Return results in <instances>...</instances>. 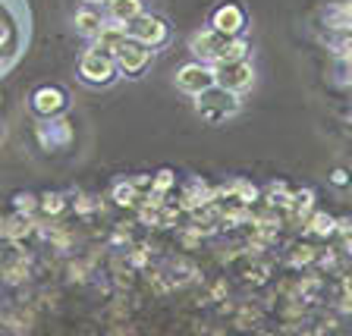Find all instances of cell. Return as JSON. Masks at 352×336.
<instances>
[{
    "label": "cell",
    "mask_w": 352,
    "mask_h": 336,
    "mask_svg": "<svg viewBox=\"0 0 352 336\" xmlns=\"http://www.w3.org/2000/svg\"><path fill=\"white\" fill-rule=\"evenodd\" d=\"M195 110H198V117L205 120V123H220V120H227L230 113H236V110H239V101H236L233 91L214 85V88H208V91H201V95H198Z\"/></svg>",
    "instance_id": "cell-1"
},
{
    "label": "cell",
    "mask_w": 352,
    "mask_h": 336,
    "mask_svg": "<svg viewBox=\"0 0 352 336\" xmlns=\"http://www.w3.org/2000/svg\"><path fill=\"white\" fill-rule=\"evenodd\" d=\"M211 69H214V85L227 88L233 95L245 91L252 85V79H255V69H252L249 60H227V63H214Z\"/></svg>",
    "instance_id": "cell-2"
},
{
    "label": "cell",
    "mask_w": 352,
    "mask_h": 336,
    "mask_svg": "<svg viewBox=\"0 0 352 336\" xmlns=\"http://www.w3.org/2000/svg\"><path fill=\"white\" fill-rule=\"evenodd\" d=\"M126 35L132 38V41L145 44V47H161L164 41H167V22L161 19V16H135V19L126 25Z\"/></svg>",
    "instance_id": "cell-3"
},
{
    "label": "cell",
    "mask_w": 352,
    "mask_h": 336,
    "mask_svg": "<svg viewBox=\"0 0 352 336\" xmlns=\"http://www.w3.org/2000/svg\"><path fill=\"white\" fill-rule=\"evenodd\" d=\"M79 76L85 82H91V85H107V82L117 76V63H113V57H107V54L91 47V51L82 54V60H79Z\"/></svg>",
    "instance_id": "cell-4"
},
{
    "label": "cell",
    "mask_w": 352,
    "mask_h": 336,
    "mask_svg": "<svg viewBox=\"0 0 352 336\" xmlns=\"http://www.w3.org/2000/svg\"><path fill=\"white\" fill-rule=\"evenodd\" d=\"M176 88L186 91V95H201L208 88H214V69L208 63H186L179 66V73H176Z\"/></svg>",
    "instance_id": "cell-5"
},
{
    "label": "cell",
    "mask_w": 352,
    "mask_h": 336,
    "mask_svg": "<svg viewBox=\"0 0 352 336\" xmlns=\"http://www.w3.org/2000/svg\"><path fill=\"white\" fill-rule=\"evenodd\" d=\"M113 63H117V69H120L123 76H139L142 69L151 63V47H145V44H139V41H132V38H126V44L117 51Z\"/></svg>",
    "instance_id": "cell-6"
},
{
    "label": "cell",
    "mask_w": 352,
    "mask_h": 336,
    "mask_svg": "<svg viewBox=\"0 0 352 336\" xmlns=\"http://www.w3.org/2000/svg\"><path fill=\"white\" fill-rule=\"evenodd\" d=\"M223 44H227V38L220 35V32L208 29V32H195V35L189 38V51L195 54L198 63L214 66V63L220 60V51H223Z\"/></svg>",
    "instance_id": "cell-7"
},
{
    "label": "cell",
    "mask_w": 352,
    "mask_h": 336,
    "mask_svg": "<svg viewBox=\"0 0 352 336\" xmlns=\"http://www.w3.org/2000/svg\"><path fill=\"white\" fill-rule=\"evenodd\" d=\"M211 25H214V32H220L223 38H236L245 29V13H242L239 3H223V7L214 10Z\"/></svg>",
    "instance_id": "cell-8"
},
{
    "label": "cell",
    "mask_w": 352,
    "mask_h": 336,
    "mask_svg": "<svg viewBox=\"0 0 352 336\" xmlns=\"http://www.w3.org/2000/svg\"><path fill=\"white\" fill-rule=\"evenodd\" d=\"M63 107H66V95L57 85H41L35 95H32V110L44 120H54Z\"/></svg>",
    "instance_id": "cell-9"
},
{
    "label": "cell",
    "mask_w": 352,
    "mask_h": 336,
    "mask_svg": "<svg viewBox=\"0 0 352 336\" xmlns=\"http://www.w3.org/2000/svg\"><path fill=\"white\" fill-rule=\"evenodd\" d=\"M126 25L123 22H113V19H107L101 25V32L95 35V51H101V54H107V57H117V51L126 44Z\"/></svg>",
    "instance_id": "cell-10"
},
{
    "label": "cell",
    "mask_w": 352,
    "mask_h": 336,
    "mask_svg": "<svg viewBox=\"0 0 352 336\" xmlns=\"http://www.w3.org/2000/svg\"><path fill=\"white\" fill-rule=\"evenodd\" d=\"M211 201H217L214 198V189L205 183V179H189V186H186L183 198H179V211H201L205 205H211Z\"/></svg>",
    "instance_id": "cell-11"
},
{
    "label": "cell",
    "mask_w": 352,
    "mask_h": 336,
    "mask_svg": "<svg viewBox=\"0 0 352 336\" xmlns=\"http://www.w3.org/2000/svg\"><path fill=\"white\" fill-rule=\"evenodd\" d=\"M38 139H41L47 148H60V145H66V142L73 139V132H69V123H63V120H51V123H44L41 129H38Z\"/></svg>",
    "instance_id": "cell-12"
},
{
    "label": "cell",
    "mask_w": 352,
    "mask_h": 336,
    "mask_svg": "<svg viewBox=\"0 0 352 336\" xmlns=\"http://www.w3.org/2000/svg\"><path fill=\"white\" fill-rule=\"evenodd\" d=\"M107 10H110V19L113 22L129 25L135 16H142V0H107Z\"/></svg>",
    "instance_id": "cell-13"
},
{
    "label": "cell",
    "mask_w": 352,
    "mask_h": 336,
    "mask_svg": "<svg viewBox=\"0 0 352 336\" xmlns=\"http://www.w3.org/2000/svg\"><path fill=\"white\" fill-rule=\"evenodd\" d=\"M324 22H327V29H333V32H352V3L330 7L327 13H324Z\"/></svg>",
    "instance_id": "cell-14"
},
{
    "label": "cell",
    "mask_w": 352,
    "mask_h": 336,
    "mask_svg": "<svg viewBox=\"0 0 352 336\" xmlns=\"http://www.w3.org/2000/svg\"><path fill=\"white\" fill-rule=\"evenodd\" d=\"M101 25H104V19L95 10H79V13H76V29H79V35L95 38L98 32H101Z\"/></svg>",
    "instance_id": "cell-15"
},
{
    "label": "cell",
    "mask_w": 352,
    "mask_h": 336,
    "mask_svg": "<svg viewBox=\"0 0 352 336\" xmlns=\"http://www.w3.org/2000/svg\"><path fill=\"white\" fill-rule=\"evenodd\" d=\"M245 57H249V41H245L242 35H236V38H227L217 63H227V60H245Z\"/></svg>",
    "instance_id": "cell-16"
},
{
    "label": "cell",
    "mask_w": 352,
    "mask_h": 336,
    "mask_svg": "<svg viewBox=\"0 0 352 336\" xmlns=\"http://www.w3.org/2000/svg\"><path fill=\"white\" fill-rule=\"evenodd\" d=\"M308 233H315V236L337 233V217H330V214H324V211L311 214V220H308Z\"/></svg>",
    "instance_id": "cell-17"
},
{
    "label": "cell",
    "mask_w": 352,
    "mask_h": 336,
    "mask_svg": "<svg viewBox=\"0 0 352 336\" xmlns=\"http://www.w3.org/2000/svg\"><path fill=\"white\" fill-rule=\"evenodd\" d=\"M113 201H117L120 208H132V205H139L142 201V192L132 183H117L113 186Z\"/></svg>",
    "instance_id": "cell-18"
},
{
    "label": "cell",
    "mask_w": 352,
    "mask_h": 336,
    "mask_svg": "<svg viewBox=\"0 0 352 336\" xmlns=\"http://www.w3.org/2000/svg\"><path fill=\"white\" fill-rule=\"evenodd\" d=\"M32 227H35V223L29 220V214H16L13 220H7V239L19 242L22 236H29V233H32Z\"/></svg>",
    "instance_id": "cell-19"
},
{
    "label": "cell",
    "mask_w": 352,
    "mask_h": 336,
    "mask_svg": "<svg viewBox=\"0 0 352 336\" xmlns=\"http://www.w3.org/2000/svg\"><path fill=\"white\" fill-rule=\"evenodd\" d=\"M267 205L271 208H289L293 205V192L286 189V183H271L267 186Z\"/></svg>",
    "instance_id": "cell-20"
},
{
    "label": "cell",
    "mask_w": 352,
    "mask_h": 336,
    "mask_svg": "<svg viewBox=\"0 0 352 336\" xmlns=\"http://www.w3.org/2000/svg\"><path fill=\"white\" fill-rule=\"evenodd\" d=\"M311 205H315V192L311 189H302V192H293V211H296V217H308L311 214Z\"/></svg>",
    "instance_id": "cell-21"
},
{
    "label": "cell",
    "mask_w": 352,
    "mask_h": 336,
    "mask_svg": "<svg viewBox=\"0 0 352 336\" xmlns=\"http://www.w3.org/2000/svg\"><path fill=\"white\" fill-rule=\"evenodd\" d=\"M252 227L261 236H271L274 229H280V217H274V214H252Z\"/></svg>",
    "instance_id": "cell-22"
},
{
    "label": "cell",
    "mask_w": 352,
    "mask_h": 336,
    "mask_svg": "<svg viewBox=\"0 0 352 336\" xmlns=\"http://www.w3.org/2000/svg\"><path fill=\"white\" fill-rule=\"evenodd\" d=\"M233 195H236V201H239V205H245V208H249L252 201H258V189L252 183H245V179H236Z\"/></svg>",
    "instance_id": "cell-23"
},
{
    "label": "cell",
    "mask_w": 352,
    "mask_h": 336,
    "mask_svg": "<svg viewBox=\"0 0 352 336\" xmlns=\"http://www.w3.org/2000/svg\"><path fill=\"white\" fill-rule=\"evenodd\" d=\"M38 208H41L44 214H60L66 208V198L60 195V192H47V195H41V201H38Z\"/></svg>",
    "instance_id": "cell-24"
},
{
    "label": "cell",
    "mask_w": 352,
    "mask_h": 336,
    "mask_svg": "<svg viewBox=\"0 0 352 336\" xmlns=\"http://www.w3.org/2000/svg\"><path fill=\"white\" fill-rule=\"evenodd\" d=\"M13 208H16V214H32L38 208V198L32 195V192H16V195H13Z\"/></svg>",
    "instance_id": "cell-25"
},
{
    "label": "cell",
    "mask_w": 352,
    "mask_h": 336,
    "mask_svg": "<svg viewBox=\"0 0 352 336\" xmlns=\"http://www.w3.org/2000/svg\"><path fill=\"white\" fill-rule=\"evenodd\" d=\"M170 186H173V170H161L157 176H151V189L154 192H164V195H167Z\"/></svg>",
    "instance_id": "cell-26"
},
{
    "label": "cell",
    "mask_w": 352,
    "mask_h": 336,
    "mask_svg": "<svg viewBox=\"0 0 352 336\" xmlns=\"http://www.w3.org/2000/svg\"><path fill=\"white\" fill-rule=\"evenodd\" d=\"M315 249H308V245H302V249H296V255H293V267H299V264H311L315 261Z\"/></svg>",
    "instance_id": "cell-27"
},
{
    "label": "cell",
    "mask_w": 352,
    "mask_h": 336,
    "mask_svg": "<svg viewBox=\"0 0 352 336\" xmlns=\"http://www.w3.org/2000/svg\"><path fill=\"white\" fill-rule=\"evenodd\" d=\"M98 208H101V205H95V198H91V195H82L79 201H76V211H79V214H91V211H98Z\"/></svg>",
    "instance_id": "cell-28"
},
{
    "label": "cell",
    "mask_w": 352,
    "mask_h": 336,
    "mask_svg": "<svg viewBox=\"0 0 352 336\" xmlns=\"http://www.w3.org/2000/svg\"><path fill=\"white\" fill-rule=\"evenodd\" d=\"M10 38H13V29H10V22L0 19V47H7Z\"/></svg>",
    "instance_id": "cell-29"
},
{
    "label": "cell",
    "mask_w": 352,
    "mask_h": 336,
    "mask_svg": "<svg viewBox=\"0 0 352 336\" xmlns=\"http://www.w3.org/2000/svg\"><path fill=\"white\" fill-rule=\"evenodd\" d=\"M330 179H333V186H346V183H349L346 170H333V176H330Z\"/></svg>",
    "instance_id": "cell-30"
},
{
    "label": "cell",
    "mask_w": 352,
    "mask_h": 336,
    "mask_svg": "<svg viewBox=\"0 0 352 336\" xmlns=\"http://www.w3.org/2000/svg\"><path fill=\"white\" fill-rule=\"evenodd\" d=\"M337 229H340V233H343V236H349V233H352V220H349V217L337 220Z\"/></svg>",
    "instance_id": "cell-31"
},
{
    "label": "cell",
    "mask_w": 352,
    "mask_h": 336,
    "mask_svg": "<svg viewBox=\"0 0 352 336\" xmlns=\"http://www.w3.org/2000/svg\"><path fill=\"white\" fill-rule=\"evenodd\" d=\"M343 251L352 258V236H346V245H343Z\"/></svg>",
    "instance_id": "cell-32"
},
{
    "label": "cell",
    "mask_w": 352,
    "mask_h": 336,
    "mask_svg": "<svg viewBox=\"0 0 352 336\" xmlns=\"http://www.w3.org/2000/svg\"><path fill=\"white\" fill-rule=\"evenodd\" d=\"M7 236V220H0V239Z\"/></svg>",
    "instance_id": "cell-33"
},
{
    "label": "cell",
    "mask_w": 352,
    "mask_h": 336,
    "mask_svg": "<svg viewBox=\"0 0 352 336\" xmlns=\"http://www.w3.org/2000/svg\"><path fill=\"white\" fill-rule=\"evenodd\" d=\"M10 66V60H0V73H3V69H7Z\"/></svg>",
    "instance_id": "cell-34"
},
{
    "label": "cell",
    "mask_w": 352,
    "mask_h": 336,
    "mask_svg": "<svg viewBox=\"0 0 352 336\" xmlns=\"http://www.w3.org/2000/svg\"><path fill=\"white\" fill-rule=\"evenodd\" d=\"M85 3H101V0H85Z\"/></svg>",
    "instance_id": "cell-35"
}]
</instances>
